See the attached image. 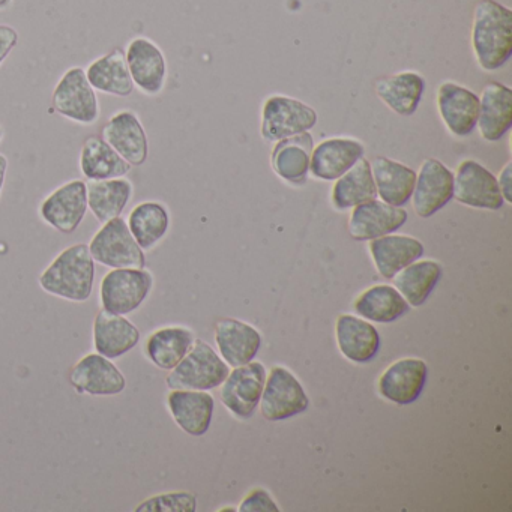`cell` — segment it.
Wrapping results in <instances>:
<instances>
[{
    "mask_svg": "<svg viewBox=\"0 0 512 512\" xmlns=\"http://www.w3.org/2000/svg\"><path fill=\"white\" fill-rule=\"evenodd\" d=\"M472 47L482 70L502 68L512 55L511 10L496 0H481L473 13Z\"/></svg>",
    "mask_w": 512,
    "mask_h": 512,
    "instance_id": "6da1fadb",
    "label": "cell"
},
{
    "mask_svg": "<svg viewBox=\"0 0 512 512\" xmlns=\"http://www.w3.org/2000/svg\"><path fill=\"white\" fill-rule=\"evenodd\" d=\"M94 281L95 260L86 244H76L59 253L38 278L44 292L71 302L88 301Z\"/></svg>",
    "mask_w": 512,
    "mask_h": 512,
    "instance_id": "7a4b0ae2",
    "label": "cell"
},
{
    "mask_svg": "<svg viewBox=\"0 0 512 512\" xmlns=\"http://www.w3.org/2000/svg\"><path fill=\"white\" fill-rule=\"evenodd\" d=\"M230 368L205 341H194L190 352L170 370L166 383L170 389L211 391L223 385Z\"/></svg>",
    "mask_w": 512,
    "mask_h": 512,
    "instance_id": "3957f363",
    "label": "cell"
},
{
    "mask_svg": "<svg viewBox=\"0 0 512 512\" xmlns=\"http://www.w3.org/2000/svg\"><path fill=\"white\" fill-rule=\"evenodd\" d=\"M152 287L154 277L146 268L112 269L101 281V307L109 313L127 316L142 307Z\"/></svg>",
    "mask_w": 512,
    "mask_h": 512,
    "instance_id": "277c9868",
    "label": "cell"
},
{
    "mask_svg": "<svg viewBox=\"0 0 512 512\" xmlns=\"http://www.w3.org/2000/svg\"><path fill=\"white\" fill-rule=\"evenodd\" d=\"M88 247L95 263L106 268H146L145 251L131 235L124 218H113L104 223Z\"/></svg>",
    "mask_w": 512,
    "mask_h": 512,
    "instance_id": "5b68a950",
    "label": "cell"
},
{
    "mask_svg": "<svg viewBox=\"0 0 512 512\" xmlns=\"http://www.w3.org/2000/svg\"><path fill=\"white\" fill-rule=\"evenodd\" d=\"M52 100L56 112L74 124L94 125L100 119V101L83 68H71L62 76Z\"/></svg>",
    "mask_w": 512,
    "mask_h": 512,
    "instance_id": "8992f818",
    "label": "cell"
},
{
    "mask_svg": "<svg viewBox=\"0 0 512 512\" xmlns=\"http://www.w3.org/2000/svg\"><path fill=\"white\" fill-rule=\"evenodd\" d=\"M316 124V110L295 98L274 95L263 104L262 136L268 142L308 133Z\"/></svg>",
    "mask_w": 512,
    "mask_h": 512,
    "instance_id": "52a82bcc",
    "label": "cell"
},
{
    "mask_svg": "<svg viewBox=\"0 0 512 512\" xmlns=\"http://www.w3.org/2000/svg\"><path fill=\"white\" fill-rule=\"evenodd\" d=\"M260 412L266 421H284L305 412L310 407L307 392L292 371L274 367L266 376L260 398Z\"/></svg>",
    "mask_w": 512,
    "mask_h": 512,
    "instance_id": "ba28073f",
    "label": "cell"
},
{
    "mask_svg": "<svg viewBox=\"0 0 512 512\" xmlns=\"http://www.w3.org/2000/svg\"><path fill=\"white\" fill-rule=\"evenodd\" d=\"M266 376L265 365L253 361L230 371L221 388V401L229 412L250 419L259 407Z\"/></svg>",
    "mask_w": 512,
    "mask_h": 512,
    "instance_id": "9c48e42d",
    "label": "cell"
},
{
    "mask_svg": "<svg viewBox=\"0 0 512 512\" xmlns=\"http://www.w3.org/2000/svg\"><path fill=\"white\" fill-rule=\"evenodd\" d=\"M88 212V190L80 179L67 182L56 188L40 206L44 221L58 232L70 235L79 229Z\"/></svg>",
    "mask_w": 512,
    "mask_h": 512,
    "instance_id": "30bf717a",
    "label": "cell"
},
{
    "mask_svg": "<svg viewBox=\"0 0 512 512\" xmlns=\"http://www.w3.org/2000/svg\"><path fill=\"white\" fill-rule=\"evenodd\" d=\"M412 199L416 215L433 217L454 199V173L436 158H428L416 175Z\"/></svg>",
    "mask_w": 512,
    "mask_h": 512,
    "instance_id": "8fae6325",
    "label": "cell"
},
{
    "mask_svg": "<svg viewBox=\"0 0 512 512\" xmlns=\"http://www.w3.org/2000/svg\"><path fill=\"white\" fill-rule=\"evenodd\" d=\"M125 59L134 88L148 97L163 92L167 80V62L154 41L145 37L134 38L125 50Z\"/></svg>",
    "mask_w": 512,
    "mask_h": 512,
    "instance_id": "7c38bea8",
    "label": "cell"
},
{
    "mask_svg": "<svg viewBox=\"0 0 512 512\" xmlns=\"http://www.w3.org/2000/svg\"><path fill=\"white\" fill-rule=\"evenodd\" d=\"M454 199L469 208L488 211H497L505 203L496 176L473 160L463 161L455 172Z\"/></svg>",
    "mask_w": 512,
    "mask_h": 512,
    "instance_id": "4fadbf2b",
    "label": "cell"
},
{
    "mask_svg": "<svg viewBox=\"0 0 512 512\" xmlns=\"http://www.w3.org/2000/svg\"><path fill=\"white\" fill-rule=\"evenodd\" d=\"M70 382L79 394L92 397H113L127 388L124 374L100 353L83 356L71 370Z\"/></svg>",
    "mask_w": 512,
    "mask_h": 512,
    "instance_id": "5bb4252c",
    "label": "cell"
},
{
    "mask_svg": "<svg viewBox=\"0 0 512 512\" xmlns=\"http://www.w3.org/2000/svg\"><path fill=\"white\" fill-rule=\"evenodd\" d=\"M406 209L382 200H370L355 206L349 218V233L355 241H373L391 235L407 223Z\"/></svg>",
    "mask_w": 512,
    "mask_h": 512,
    "instance_id": "9a60e30c",
    "label": "cell"
},
{
    "mask_svg": "<svg viewBox=\"0 0 512 512\" xmlns=\"http://www.w3.org/2000/svg\"><path fill=\"white\" fill-rule=\"evenodd\" d=\"M103 139L127 161L140 167L149 157V142L139 116L131 110H119L103 128Z\"/></svg>",
    "mask_w": 512,
    "mask_h": 512,
    "instance_id": "2e32d148",
    "label": "cell"
},
{
    "mask_svg": "<svg viewBox=\"0 0 512 512\" xmlns=\"http://www.w3.org/2000/svg\"><path fill=\"white\" fill-rule=\"evenodd\" d=\"M428 379V367L422 359H398L379 379V392L385 400L406 406L418 400Z\"/></svg>",
    "mask_w": 512,
    "mask_h": 512,
    "instance_id": "e0dca14e",
    "label": "cell"
},
{
    "mask_svg": "<svg viewBox=\"0 0 512 512\" xmlns=\"http://www.w3.org/2000/svg\"><path fill=\"white\" fill-rule=\"evenodd\" d=\"M440 118L449 133L467 137L475 131L479 116V97L464 86L446 82L437 91Z\"/></svg>",
    "mask_w": 512,
    "mask_h": 512,
    "instance_id": "ac0fdd59",
    "label": "cell"
},
{
    "mask_svg": "<svg viewBox=\"0 0 512 512\" xmlns=\"http://www.w3.org/2000/svg\"><path fill=\"white\" fill-rule=\"evenodd\" d=\"M364 151V145L355 139L323 140L311 152V175L322 181H337L364 157Z\"/></svg>",
    "mask_w": 512,
    "mask_h": 512,
    "instance_id": "d6986e66",
    "label": "cell"
},
{
    "mask_svg": "<svg viewBox=\"0 0 512 512\" xmlns=\"http://www.w3.org/2000/svg\"><path fill=\"white\" fill-rule=\"evenodd\" d=\"M167 407L185 433L196 437L208 433L215 407L214 397L208 392L172 389L167 395Z\"/></svg>",
    "mask_w": 512,
    "mask_h": 512,
    "instance_id": "ffe728a7",
    "label": "cell"
},
{
    "mask_svg": "<svg viewBox=\"0 0 512 512\" xmlns=\"http://www.w3.org/2000/svg\"><path fill=\"white\" fill-rule=\"evenodd\" d=\"M215 341L221 358L233 368L254 361L262 347L260 332L236 319H223L215 325Z\"/></svg>",
    "mask_w": 512,
    "mask_h": 512,
    "instance_id": "44dd1931",
    "label": "cell"
},
{
    "mask_svg": "<svg viewBox=\"0 0 512 512\" xmlns=\"http://www.w3.org/2000/svg\"><path fill=\"white\" fill-rule=\"evenodd\" d=\"M512 125V91L499 82H491L482 89L479 98L478 127L482 139L497 142Z\"/></svg>",
    "mask_w": 512,
    "mask_h": 512,
    "instance_id": "7402d4cb",
    "label": "cell"
},
{
    "mask_svg": "<svg viewBox=\"0 0 512 512\" xmlns=\"http://www.w3.org/2000/svg\"><path fill=\"white\" fill-rule=\"evenodd\" d=\"M338 349L341 355L355 364H367L380 350V334L368 320L343 314L335 325Z\"/></svg>",
    "mask_w": 512,
    "mask_h": 512,
    "instance_id": "603a6c76",
    "label": "cell"
},
{
    "mask_svg": "<svg viewBox=\"0 0 512 512\" xmlns=\"http://www.w3.org/2000/svg\"><path fill=\"white\" fill-rule=\"evenodd\" d=\"M368 248L377 272L386 280H392L401 269L424 256V245L421 241L412 236L394 233L373 239Z\"/></svg>",
    "mask_w": 512,
    "mask_h": 512,
    "instance_id": "cb8c5ba5",
    "label": "cell"
},
{
    "mask_svg": "<svg viewBox=\"0 0 512 512\" xmlns=\"http://www.w3.org/2000/svg\"><path fill=\"white\" fill-rule=\"evenodd\" d=\"M140 331L125 316L101 310L94 320V347L109 359L121 358L139 344Z\"/></svg>",
    "mask_w": 512,
    "mask_h": 512,
    "instance_id": "d4e9b609",
    "label": "cell"
},
{
    "mask_svg": "<svg viewBox=\"0 0 512 512\" xmlns=\"http://www.w3.org/2000/svg\"><path fill=\"white\" fill-rule=\"evenodd\" d=\"M370 164L377 196L388 205L403 208L412 199L415 170L385 157L374 158Z\"/></svg>",
    "mask_w": 512,
    "mask_h": 512,
    "instance_id": "484cf974",
    "label": "cell"
},
{
    "mask_svg": "<svg viewBox=\"0 0 512 512\" xmlns=\"http://www.w3.org/2000/svg\"><path fill=\"white\" fill-rule=\"evenodd\" d=\"M86 77L92 88L101 94L127 98L134 92L133 79L122 49L112 50L107 55L95 59L86 70Z\"/></svg>",
    "mask_w": 512,
    "mask_h": 512,
    "instance_id": "4316f807",
    "label": "cell"
},
{
    "mask_svg": "<svg viewBox=\"0 0 512 512\" xmlns=\"http://www.w3.org/2000/svg\"><path fill=\"white\" fill-rule=\"evenodd\" d=\"M313 148V136L310 133L280 140L272 152V167L275 173L290 184H305L310 172Z\"/></svg>",
    "mask_w": 512,
    "mask_h": 512,
    "instance_id": "83f0119b",
    "label": "cell"
},
{
    "mask_svg": "<svg viewBox=\"0 0 512 512\" xmlns=\"http://www.w3.org/2000/svg\"><path fill=\"white\" fill-rule=\"evenodd\" d=\"M196 341V335L182 326H167L149 335L145 343V355L155 367L173 370L185 358Z\"/></svg>",
    "mask_w": 512,
    "mask_h": 512,
    "instance_id": "f1b7e54d",
    "label": "cell"
},
{
    "mask_svg": "<svg viewBox=\"0 0 512 512\" xmlns=\"http://www.w3.org/2000/svg\"><path fill=\"white\" fill-rule=\"evenodd\" d=\"M80 170L89 181L124 178L131 166L103 139L91 136L85 140L80 152Z\"/></svg>",
    "mask_w": 512,
    "mask_h": 512,
    "instance_id": "f546056e",
    "label": "cell"
},
{
    "mask_svg": "<svg viewBox=\"0 0 512 512\" xmlns=\"http://www.w3.org/2000/svg\"><path fill=\"white\" fill-rule=\"evenodd\" d=\"M425 80L421 74L403 71L376 83L380 100L400 116H412L424 94Z\"/></svg>",
    "mask_w": 512,
    "mask_h": 512,
    "instance_id": "4dcf8cb0",
    "label": "cell"
},
{
    "mask_svg": "<svg viewBox=\"0 0 512 512\" xmlns=\"http://www.w3.org/2000/svg\"><path fill=\"white\" fill-rule=\"evenodd\" d=\"M88 209L101 224L121 217L124 209L133 197L134 187L131 181L124 178L103 179V181H89Z\"/></svg>",
    "mask_w": 512,
    "mask_h": 512,
    "instance_id": "1f68e13d",
    "label": "cell"
},
{
    "mask_svg": "<svg viewBox=\"0 0 512 512\" xmlns=\"http://www.w3.org/2000/svg\"><path fill=\"white\" fill-rule=\"evenodd\" d=\"M410 305L395 287L379 284L362 292L353 308L368 322L392 323L409 313Z\"/></svg>",
    "mask_w": 512,
    "mask_h": 512,
    "instance_id": "d6a6232c",
    "label": "cell"
},
{
    "mask_svg": "<svg viewBox=\"0 0 512 512\" xmlns=\"http://www.w3.org/2000/svg\"><path fill=\"white\" fill-rule=\"evenodd\" d=\"M128 229L143 251L157 247L170 229V214L163 203L143 202L128 215Z\"/></svg>",
    "mask_w": 512,
    "mask_h": 512,
    "instance_id": "836d02e7",
    "label": "cell"
},
{
    "mask_svg": "<svg viewBox=\"0 0 512 512\" xmlns=\"http://www.w3.org/2000/svg\"><path fill=\"white\" fill-rule=\"evenodd\" d=\"M374 199H377V191L371 164L362 157L352 169L335 181L332 203L335 208L344 211Z\"/></svg>",
    "mask_w": 512,
    "mask_h": 512,
    "instance_id": "e575fe53",
    "label": "cell"
},
{
    "mask_svg": "<svg viewBox=\"0 0 512 512\" xmlns=\"http://www.w3.org/2000/svg\"><path fill=\"white\" fill-rule=\"evenodd\" d=\"M442 278V266L434 260L410 263L392 280L395 289L412 307H421Z\"/></svg>",
    "mask_w": 512,
    "mask_h": 512,
    "instance_id": "d590c367",
    "label": "cell"
},
{
    "mask_svg": "<svg viewBox=\"0 0 512 512\" xmlns=\"http://www.w3.org/2000/svg\"><path fill=\"white\" fill-rule=\"evenodd\" d=\"M197 509V499L187 491H178V493L160 494V496L151 497L137 506L136 511L148 512H194Z\"/></svg>",
    "mask_w": 512,
    "mask_h": 512,
    "instance_id": "8d00e7d4",
    "label": "cell"
},
{
    "mask_svg": "<svg viewBox=\"0 0 512 512\" xmlns=\"http://www.w3.org/2000/svg\"><path fill=\"white\" fill-rule=\"evenodd\" d=\"M239 511L241 512H278L280 508H278L275 500L269 496L268 491L263 490V488H257V490L251 491L250 496L245 497L242 500L241 506H239Z\"/></svg>",
    "mask_w": 512,
    "mask_h": 512,
    "instance_id": "74e56055",
    "label": "cell"
},
{
    "mask_svg": "<svg viewBox=\"0 0 512 512\" xmlns=\"http://www.w3.org/2000/svg\"><path fill=\"white\" fill-rule=\"evenodd\" d=\"M19 44V32L10 25H0V65Z\"/></svg>",
    "mask_w": 512,
    "mask_h": 512,
    "instance_id": "f35d334b",
    "label": "cell"
},
{
    "mask_svg": "<svg viewBox=\"0 0 512 512\" xmlns=\"http://www.w3.org/2000/svg\"><path fill=\"white\" fill-rule=\"evenodd\" d=\"M511 172H512V164L508 163L505 167H503L502 173H500L499 179H497V184H499L500 193H502L503 200L506 203H512L511 196Z\"/></svg>",
    "mask_w": 512,
    "mask_h": 512,
    "instance_id": "ab89813d",
    "label": "cell"
},
{
    "mask_svg": "<svg viewBox=\"0 0 512 512\" xmlns=\"http://www.w3.org/2000/svg\"><path fill=\"white\" fill-rule=\"evenodd\" d=\"M8 158L0 154V194L4 190L5 178H7Z\"/></svg>",
    "mask_w": 512,
    "mask_h": 512,
    "instance_id": "60d3db41",
    "label": "cell"
},
{
    "mask_svg": "<svg viewBox=\"0 0 512 512\" xmlns=\"http://www.w3.org/2000/svg\"><path fill=\"white\" fill-rule=\"evenodd\" d=\"M13 0H0V10H7Z\"/></svg>",
    "mask_w": 512,
    "mask_h": 512,
    "instance_id": "b9f144b4",
    "label": "cell"
},
{
    "mask_svg": "<svg viewBox=\"0 0 512 512\" xmlns=\"http://www.w3.org/2000/svg\"><path fill=\"white\" fill-rule=\"evenodd\" d=\"M4 139V128L0 127V142Z\"/></svg>",
    "mask_w": 512,
    "mask_h": 512,
    "instance_id": "7bdbcfd3",
    "label": "cell"
}]
</instances>
